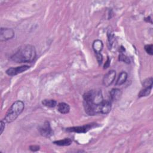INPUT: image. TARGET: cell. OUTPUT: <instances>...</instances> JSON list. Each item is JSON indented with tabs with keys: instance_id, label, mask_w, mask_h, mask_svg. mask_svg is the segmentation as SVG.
Wrapping results in <instances>:
<instances>
[{
	"instance_id": "44dd1931",
	"label": "cell",
	"mask_w": 153,
	"mask_h": 153,
	"mask_svg": "<svg viewBox=\"0 0 153 153\" xmlns=\"http://www.w3.org/2000/svg\"><path fill=\"white\" fill-rule=\"evenodd\" d=\"M96 54V59L97 60V62L99 63V65H101L103 62V56L102 55V54L100 53H95Z\"/></svg>"
},
{
	"instance_id": "9c48e42d",
	"label": "cell",
	"mask_w": 153,
	"mask_h": 153,
	"mask_svg": "<svg viewBox=\"0 0 153 153\" xmlns=\"http://www.w3.org/2000/svg\"><path fill=\"white\" fill-rule=\"evenodd\" d=\"M111 107H112L111 102L108 100H104L101 106L100 114H108L111 110Z\"/></svg>"
},
{
	"instance_id": "4fadbf2b",
	"label": "cell",
	"mask_w": 153,
	"mask_h": 153,
	"mask_svg": "<svg viewBox=\"0 0 153 153\" xmlns=\"http://www.w3.org/2000/svg\"><path fill=\"white\" fill-rule=\"evenodd\" d=\"M127 79V74L125 71H122L118 75L117 80L116 81V85L123 84Z\"/></svg>"
},
{
	"instance_id": "8992f818",
	"label": "cell",
	"mask_w": 153,
	"mask_h": 153,
	"mask_svg": "<svg viewBox=\"0 0 153 153\" xmlns=\"http://www.w3.org/2000/svg\"><path fill=\"white\" fill-rule=\"evenodd\" d=\"M39 131L42 136L46 137H50L53 134V131L50 126V123L47 121H45L44 124L40 127Z\"/></svg>"
},
{
	"instance_id": "ffe728a7",
	"label": "cell",
	"mask_w": 153,
	"mask_h": 153,
	"mask_svg": "<svg viewBox=\"0 0 153 153\" xmlns=\"http://www.w3.org/2000/svg\"><path fill=\"white\" fill-rule=\"evenodd\" d=\"M144 48L148 54H149L151 56L153 54V45L152 44L145 45Z\"/></svg>"
},
{
	"instance_id": "cb8c5ba5",
	"label": "cell",
	"mask_w": 153,
	"mask_h": 153,
	"mask_svg": "<svg viewBox=\"0 0 153 153\" xmlns=\"http://www.w3.org/2000/svg\"><path fill=\"white\" fill-rule=\"evenodd\" d=\"M110 65V59L109 58V57H108V59H107V60L106 62H105L104 66H103V69H106L108 68Z\"/></svg>"
},
{
	"instance_id": "52a82bcc",
	"label": "cell",
	"mask_w": 153,
	"mask_h": 153,
	"mask_svg": "<svg viewBox=\"0 0 153 153\" xmlns=\"http://www.w3.org/2000/svg\"><path fill=\"white\" fill-rule=\"evenodd\" d=\"M29 68L30 67L27 65H23L16 68H10L7 69L5 72L9 76H14L27 71Z\"/></svg>"
},
{
	"instance_id": "603a6c76",
	"label": "cell",
	"mask_w": 153,
	"mask_h": 153,
	"mask_svg": "<svg viewBox=\"0 0 153 153\" xmlns=\"http://www.w3.org/2000/svg\"><path fill=\"white\" fill-rule=\"evenodd\" d=\"M5 123L2 120L1 121V128H0V134H1L4 131V130L5 129Z\"/></svg>"
},
{
	"instance_id": "ac0fdd59",
	"label": "cell",
	"mask_w": 153,
	"mask_h": 153,
	"mask_svg": "<svg viewBox=\"0 0 153 153\" xmlns=\"http://www.w3.org/2000/svg\"><path fill=\"white\" fill-rule=\"evenodd\" d=\"M118 60L120 61H121V62H125L126 63H127V64H129L130 63V58L127 56L126 55L124 54L123 53H121L120 54H119V56H118Z\"/></svg>"
},
{
	"instance_id": "7402d4cb",
	"label": "cell",
	"mask_w": 153,
	"mask_h": 153,
	"mask_svg": "<svg viewBox=\"0 0 153 153\" xmlns=\"http://www.w3.org/2000/svg\"><path fill=\"white\" fill-rule=\"evenodd\" d=\"M39 146L38 145H30L29 146V149L33 152H35V151H38V150H39Z\"/></svg>"
},
{
	"instance_id": "8fae6325",
	"label": "cell",
	"mask_w": 153,
	"mask_h": 153,
	"mask_svg": "<svg viewBox=\"0 0 153 153\" xmlns=\"http://www.w3.org/2000/svg\"><path fill=\"white\" fill-rule=\"evenodd\" d=\"M92 47L95 53H99L103 49V44L101 40L96 39L94 40L92 44Z\"/></svg>"
},
{
	"instance_id": "3957f363",
	"label": "cell",
	"mask_w": 153,
	"mask_h": 153,
	"mask_svg": "<svg viewBox=\"0 0 153 153\" xmlns=\"http://www.w3.org/2000/svg\"><path fill=\"white\" fill-rule=\"evenodd\" d=\"M25 104L22 101H16L9 108L5 117L4 118V119H2V120L5 123H10L14 121L23 112Z\"/></svg>"
},
{
	"instance_id": "30bf717a",
	"label": "cell",
	"mask_w": 153,
	"mask_h": 153,
	"mask_svg": "<svg viewBox=\"0 0 153 153\" xmlns=\"http://www.w3.org/2000/svg\"><path fill=\"white\" fill-rule=\"evenodd\" d=\"M122 94L121 90L119 88H112L110 91V97L111 100L117 101L121 97Z\"/></svg>"
},
{
	"instance_id": "5bb4252c",
	"label": "cell",
	"mask_w": 153,
	"mask_h": 153,
	"mask_svg": "<svg viewBox=\"0 0 153 153\" xmlns=\"http://www.w3.org/2000/svg\"><path fill=\"white\" fill-rule=\"evenodd\" d=\"M72 143V140L69 138H65L62 140H55L53 143L59 146H69Z\"/></svg>"
},
{
	"instance_id": "ba28073f",
	"label": "cell",
	"mask_w": 153,
	"mask_h": 153,
	"mask_svg": "<svg viewBox=\"0 0 153 153\" xmlns=\"http://www.w3.org/2000/svg\"><path fill=\"white\" fill-rule=\"evenodd\" d=\"M116 76V72L114 70H111L108 72L103 76V84L105 87H108L111 85Z\"/></svg>"
},
{
	"instance_id": "277c9868",
	"label": "cell",
	"mask_w": 153,
	"mask_h": 153,
	"mask_svg": "<svg viewBox=\"0 0 153 153\" xmlns=\"http://www.w3.org/2000/svg\"><path fill=\"white\" fill-rule=\"evenodd\" d=\"M96 124H88L82 126H77V127H68L66 128V130L69 132H75L78 133H85L87 132L88 130L91 129L95 126Z\"/></svg>"
},
{
	"instance_id": "d6986e66",
	"label": "cell",
	"mask_w": 153,
	"mask_h": 153,
	"mask_svg": "<svg viewBox=\"0 0 153 153\" xmlns=\"http://www.w3.org/2000/svg\"><path fill=\"white\" fill-rule=\"evenodd\" d=\"M152 78H148L143 81V85L144 87H152Z\"/></svg>"
},
{
	"instance_id": "7a4b0ae2",
	"label": "cell",
	"mask_w": 153,
	"mask_h": 153,
	"mask_svg": "<svg viewBox=\"0 0 153 153\" xmlns=\"http://www.w3.org/2000/svg\"><path fill=\"white\" fill-rule=\"evenodd\" d=\"M36 53L34 46L26 44L19 47L17 51L11 56V60L16 63H29L36 57Z\"/></svg>"
},
{
	"instance_id": "6da1fadb",
	"label": "cell",
	"mask_w": 153,
	"mask_h": 153,
	"mask_svg": "<svg viewBox=\"0 0 153 153\" xmlns=\"http://www.w3.org/2000/svg\"><path fill=\"white\" fill-rule=\"evenodd\" d=\"M83 103L85 112L89 115L100 114L101 106L104 100L100 90H91L83 95Z\"/></svg>"
},
{
	"instance_id": "2e32d148",
	"label": "cell",
	"mask_w": 153,
	"mask_h": 153,
	"mask_svg": "<svg viewBox=\"0 0 153 153\" xmlns=\"http://www.w3.org/2000/svg\"><path fill=\"white\" fill-rule=\"evenodd\" d=\"M107 36H108L109 44L110 46H112V44L114 42V41H115L114 34V32H113L112 29H108V30L107 32Z\"/></svg>"
},
{
	"instance_id": "9a60e30c",
	"label": "cell",
	"mask_w": 153,
	"mask_h": 153,
	"mask_svg": "<svg viewBox=\"0 0 153 153\" xmlns=\"http://www.w3.org/2000/svg\"><path fill=\"white\" fill-rule=\"evenodd\" d=\"M42 104L48 108H54L57 105V102L53 99H44L42 101Z\"/></svg>"
},
{
	"instance_id": "5b68a950",
	"label": "cell",
	"mask_w": 153,
	"mask_h": 153,
	"mask_svg": "<svg viewBox=\"0 0 153 153\" xmlns=\"http://www.w3.org/2000/svg\"><path fill=\"white\" fill-rule=\"evenodd\" d=\"M14 36V31L13 29L1 27L0 30V40L5 41L12 39Z\"/></svg>"
},
{
	"instance_id": "e0dca14e",
	"label": "cell",
	"mask_w": 153,
	"mask_h": 153,
	"mask_svg": "<svg viewBox=\"0 0 153 153\" xmlns=\"http://www.w3.org/2000/svg\"><path fill=\"white\" fill-rule=\"evenodd\" d=\"M152 87H144L143 90H142L138 94V97H144V96H148L151 91Z\"/></svg>"
},
{
	"instance_id": "7c38bea8",
	"label": "cell",
	"mask_w": 153,
	"mask_h": 153,
	"mask_svg": "<svg viewBox=\"0 0 153 153\" xmlns=\"http://www.w3.org/2000/svg\"><path fill=\"white\" fill-rule=\"evenodd\" d=\"M58 111L63 114H68L70 111V106L68 104L65 102H60L57 105Z\"/></svg>"
}]
</instances>
